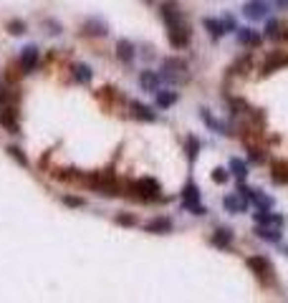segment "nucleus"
<instances>
[{
    "label": "nucleus",
    "mask_w": 288,
    "mask_h": 303,
    "mask_svg": "<svg viewBox=\"0 0 288 303\" xmlns=\"http://www.w3.org/2000/svg\"><path fill=\"white\" fill-rule=\"evenodd\" d=\"M200 116H203V121H205L210 129H215V132H220V134H230L228 129H225V124H223V121H217V119H212L207 109H200Z\"/></svg>",
    "instance_id": "nucleus-22"
},
{
    "label": "nucleus",
    "mask_w": 288,
    "mask_h": 303,
    "mask_svg": "<svg viewBox=\"0 0 288 303\" xmlns=\"http://www.w3.org/2000/svg\"><path fill=\"white\" fill-rule=\"evenodd\" d=\"M63 205H69V207H83V200L81 197H74V194H66Z\"/></svg>",
    "instance_id": "nucleus-34"
},
{
    "label": "nucleus",
    "mask_w": 288,
    "mask_h": 303,
    "mask_svg": "<svg viewBox=\"0 0 288 303\" xmlns=\"http://www.w3.org/2000/svg\"><path fill=\"white\" fill-rule=\"evenodd\" d=\"M250 162H265V152L263 149H255V147H250Z\"/></svg>",
    "instance_id": "nucleus-35"
},
{
    "label": "nucleus",
    "mask_w": 288,
    "mask_h": 303,
    "mask_svg": "<svg viewBox=\"0 0 288 303\" xmlns=\"http://www.w3.org/2000/svg\"><path fill=\"white\" fill-rule=\"evenodd\" d=\"M134 189L142 194L144 200H154V197H160V182L157 180H152V177H142L134 182Z\"/></svg>",
    "instance_id": "nucleus-5"
},
{
    "label": "nucleus",
    "mask_w": 288,
    "mask_h": 303,
    "mask_svg": "<svg viewBox=\"0 0 288 303\" xmlns=\"http://www.w3.org/2000/svg\"><path fill=\"white\" fill-rule=\"evenodd\" d=\"M223 205H225V210L230 215H238V212L248 210V197H246V194H240V192H235V194H228V197L223 200Z\"/></svg>",
    "instance_id": "nucleus-6"
},
{
    "label": "nucleus",
    "mask_w": 288,
    "mask_h": 303,
    "mask_svg": "<svg viewBox=\"0 0 288 303\" xmlns=\"http://www.w3.org/2000/svg\"><path fill=\"white\" fill-rule=\"evenodd\" d=\"M212 182H217V185H225V182H228V169H223V167L212 169Z\"/></svg>",
    "instance_id": "nucleus-32"
},
{
    "label": "nucleus",
    "mask_w": 288,
    "mask_h": 303,
    "mask_svg": "<svg viewBox=\"0 0 288 303\" xmlns=\"http://www.w3.org/2000/svg\"><path fill=\"white\" fill-rule=\"evenodd\" d=\"M190 202H200V187L195 182H187L182 189V205H190Z\"/></svg>",
    "instance_id": "nucleus-18"
},
{
    "label": "nucleus",
    "mask_w": 288,
    "mask_h": 303,
    "mask_svg": "<svg viewBox=\"0 0 288 303\" xmlns=\"http://www.w3.org/2000/svg\"><path fill=\"white\" fill-rule=\"evenodd\" d=\"M8 31L13 33V36H20V33H23L26 31V23H23V20H8Z\"/></svg>",
    "instance_id": "nucleus-31"
},
{
    "label": "nucleus",
    "mask_w": 288,
    "mask_h": 303,
    "mask_svg": "<svg viewBox=\"0 0 288 303\" xmlns=\"http://www.w3.org/2000/svg\"><path fill=\"white\" fill-rule=\"evenodd\" d=\"M273 182H281V185L288 182V167L286 164H276L273 167Z\"/></svg>",
    "instance_id": "nucleus-28"
},
{
    "label": "nucleus",
    "mask_w": 288,
    "mask_h": 303,
    "mask_svg": "<svg viewBox=\"0 0 288 303\" xmlns=\"http://www.w3.org/2000/svg\"><path fill=\"white\" fill-rule=\"evenodd\" d=\"M248 268H250L255 275H260L263 283H271V278H273V265L268 263V258H263V255L248 258Z\"/></svg>",
    "instance_id": "nucleus-3"
},
{
    "label": "nucleus",
    "mask_w": 288,
    "mask_h": 303,
    "mask_svg": "<svg viewBox=\"0 0 288 303\" xmlns=\"http://www.w3.org/2000/svg\"><path fill=\"white\" fill-rule=\"evenodd\" d=\"M117 223H119V225L131 227V225H137V218H134V215H126V212H122V215H117Z\"/></svg>",
    "instance_id": "nucleus-33"
},
{
    "label": "nucleus",
    "mask_w": 288,
    "mask_h": 303,
    "mask_svg": "<svg viewBox=\"0 0 288 303\" xmlns=\"http://www.w3.org/2000/svg\"><path fill=\"white\" fill-rule=\"evenodd\" d=\"M91 69H88L86 66V63H76V66H74V78L79 81V83H88V81H91Z\"/></svg>",
    "instance_id": "nucleus-24"
},
{
    "label": "nucleus",
    "mask_w": 288,
    "mask_h": 303,
    "mask_svg": "<svg viewBox=\"0 0 288 303\" xmlns=\"http://www.w3.org/2000/svg\"><path fill=\"white\" fill-rule=\"evenodd\" d=\"M238 43H243V46H248V48H258L260 46V33L253 31V28H238Z\"/></svg>",
    "instance_id": "nucleus-8"
},
{
    "label": "nucleus",
    "mask_w": 288,
    "mask_h": 303,
    "mask_svg": "<svg viewBox=\"0 0 288 303\" xmlns=\"http://www.w3.org/2000/svg\"><path fill=\"white\" fill-rule=\"evenodd\" d=\"M250 69H253V56H250V53H246L243 58H238V61L233 63V66H230V71H233V74H248Z\"/></svg>",
    "instance_id": "nucleus-21"
},
{
    "label": "nucleus",
    "mask_w": 288,
    "mask_h": 303,
    "mask_svg": "<svg viewBox=\"0 0 288 303\" xmlns=\"http://www.w3.org/2000/svg\"><path fill=\"white\" fill-rule=\"evenodd\" d=\"M185 210H190L192 215H205L207 212L205 205H200V202H190V205H185Z\"/></svg>",
    "instance_id": "nucleus-36"
},
{
    "label": "nucleus",
    "mask_w": 288,
    "mask_h": 303,
    "mask_svg": "<svg viewBox=\"0 0 288 303\" xmlns=\"http://www.w3.org/2000/svg\"><path fill=\"white\" fill-rule=\"evenodd\" d=\"M253 220H255V225H283V218H281V215H273L271 210H255L253 212Z\"/></svg>",
    "instance_id": "nucleus-10"
},
{
    "label": "nucleus",
    "mask_w": 288,
    "mask_h": 303,
    "mask_svg": "<svg viewBox=\"0 0 288 303\" xmlns=\"http://www.w3.org/2000/svg\"><path fill=\"white\" fill-rule=\"evenodd\" d=\"M255 235H258V237H263V240H268V243H281V232L268 230L265 225H255Z\"/></svg>",
    "instance_id": "nucleus-25"
},
{
    "label": "nucleus",
    "mask_w": 288,
    "mask_h": 303,
    "mask_svg": "<svg viewBox=\"0 0 288 303\" xmlns=\"http://www.w3.org/2000/svg\"><path fill=\"white\" fill-rule=\"evenodd\" d=\"M83 33H88V36H106V26L101 23V20H96V18H88L83 23Z\"/></svg>",
    "instance_id": "nucleus-20"
},
{
    "label": "nucleus",
    "mask_w": 288,
    "mask_h": 303,
    "mask_svg": "<svg viewBox=\"0 0 288 303\" xmlns=\"http://www.w3.org/2000/svg\"><path fill=\"white\" fill-rule=\"evenodd\" d=\"M265 36L273 38V40L283 38V26L278 23V20H268V26H265Z\"/></svg>",
    "instance_id": "nucleus-26"
},
{
    "label": "nucleus",
    "mask_w": 288,
    "mask_h": 303,
    "mask_svg": "<svg viewBox=\"0 0 288 303\" xmlns=\"http://www.w3.org/2000/svg\"><path fill=\"white\" fill-rule=\"evenodd\" d=\"M203 26L207 28V33H210V38L212 40H217V38H223L228 31H225V26H223V20H215V18H205L203 20Z\"/></svg>",
    "instance_id": "nucleus-16"
},
{
    "label": "nucleus",
    "mask_w": 288,
    "mask_h": 303,
    "mask_svg": "<svg viewBox=\"0 0 288 303\" xmlns=\"http://www.w3.org/2000/svg\"><path fill=\"white\" fill-rule=\"evenodd\" d=\"M160 13H162V20L167 26L169 43L174 48H187L190 46V23H187V18L182 15V10L177 8L174 3H162Z\"/></svg>",
    "instance_id": "nucleus-1"
},
{
    "label": "nucleus",
    "mask_w": 288,
    "mask_h": 303,
    "mask_svg": "<svg viewBox=\"0 0 288 303\" xmlns=\"http://www.w3.org/2000/svg\"><path fill=\"white\" fill-rule=\"evenodd\" d=\"M212 245H217V248H230L233 245V230H228V227H217L215 232H212Z\"/></svg>",
    "instance_id": "nucleus-13"
},
{
    "label": "nucleus",
    "mask_w": 288,
    "mask_h": 303,
    "mask_svg": "<svg viewBox=\"0 0 288 303\" xmlns=\"http://www.w3.org/2000/svg\"><path fill=\"white\" fill-rule=\"evenodd\" d=\"M131 114H134L137 119H142V121H154V119H157V114H154L149 106L139 104V101H131Z\"/></svg>",
    "instance_id": "nucleus-17"
},
{
    "label": "nucleus",
    "mask_w": 288,
    "mask_h": 303,
    "mask_svg": "<svg viewBox=\"0 0 288 303\" xmlns=\"http://www.w3.org/2000/svg\"><path fill=\"white\" fill-rule=\"evenodd\" d=\"M230 172L243 182V180L248 177V164L243 162V159H238V157H233V159H230Z\"/></svg>",
    "instance_id": "nucleus-23"
},
{
    "label": "nucleus",
    "mask_w": 288,
    "mask_h": 303,
    "mask_svg": "<svg viewBox=\"0 0 288 303\" xmlns=\"http://www.w3.org/2000/svg\"><path fill=\"white\" fill-rule=\"evenodd\" d=\"M223 26H225V31H238V26H235V20H233L230 15H225V18H223Z\"/></svg>",
    "instance_id": "nucleus-37"
},
{
    "label": "nucleus",
    "mask_w": 288,
    "mask_h": 303,
    "mask_svg": "<svg viewBox=\"0 0 288 303\" xmlns=\"http://www.w3.org/2000/svg\"><path fill=\"white\" fill-rule=\"evenodd\" d=\"M147 232H160V235H165V232H172V220L169 218H154V220H149L147 225Z\"/></svg>",
    "instance_id": "nucleus-14"
},
{
    "label": "nucleus",
    "mask_w": 288,
    "mask_h": 303,
    "mask_svg": "<svg viewBox=\"0 0 288 303\" xmlns=\"http://www.w3.org/2000/svg\"><path fill=\"white\" fill-rule=\"evenodd\" d=\"M162 71H165L162 78H167V81H177V83L187 81V63L180 58H167L162 63Z\"/></svg>",
    "instance_id": "nucleus-2"
},
{
    "label": "nucleus",
    "mask_w": 288,
    "mask_h": 303,
    "mask_svg": "<svg viewBox=\"0 0 288 303\" xmlns=\"http://www.w3.org/2000/svg\"><path fill=\"white\" fill-rule=\"evenodd\" d=\"M20 66L23 71H33L38 66V48L36 46H26L23 48V56H20Z\"/></svg>",
    "instance_id": "nucleus-12"
},
{
    "label": "nucleus",
    "mask_w": 288,
    "mask_h": 303,
    "mask_svg": "<svg viewBox=\"0 0 288 303\" xmlns=\"http://www.w3.org/2000/svg\"><path fill=\"white\" fill-rule=\"evenodd\" d=\"M0 121H3L13 134H20V126H18V112L13 109V106H3V112H0Z\"/></svg>",
    "instance_id": "nucleus-11"
},
{
    "label": "nucleus",
    "mask_w": 288,
    "mask_h": 303,
    "mask_svg": "<svg viewBox=\"0 0 288 303\" xmlns=\"http://www.w3.org/2000/svg\"><path fill=\"white\" fill-rule=\"evenodd\" d=\"M154 96H157V106H160V109H169V106L177 104V99H180V96H177V91H162V89L154 94Z\"/></svg>",
    "instance_id": "nucleus-19"
},
{
    "label": "nucleus",
    "mask_w": 288,
    "mask_h": 303,
    "mask_svg": "<svg viewBox=\"0 0 288 303\" xmlns=\"http://www.w3.org/2000/svg\"><path fill=\"white\" fill-rule=\"evenodd\" d=\"M134 56H137L134 43L126 40V38H119V40H117V58L124 61V63H131V61H134Z\"/></svg>",
    "instance_id": "nucleus-9"
},
{
    "label": "nucleus",
    "mask_w": 288,
    "mask_h": 303,
    "mask_svg": "<svg viewBox=\"0 0 288 303\" xmlns=\"http://www.w3.org/2000/svg\"><path fill=\"white\" fill-rule=\"evenodd\" d=\"M43 28H46V33H51V36H58L61 33V23H58V20H53V18L43 20Z\"/></svg>",
    "instance_id": "nucleus-30"
},
{
    "label": "nucleus",
    "mask_w": 288,
    "mask_h": 303,
    "mask_svg": "<svg viewBox=\"0 0 288 303\" xmlns=\"http://www.w3.org/2000/svg\"><path fill=\"white\" fill-rule=\"evenodd\" d=\"M197 152H200V142H197L195 137H187V157L197 159Z\"/></svg>",
    "instance_id": "nucleus-29"
},
{
    "label": "nucleus",
    "mask_w": 288,
    "mask_h": 303,
    "mask_svg": "<svg viewBox=\"0 0 288 303\" xmlns=\"http://www.w3.org/2000/svg\"><path fill=\"white\" fill-rule=\"evenodd\" d=\"M271 13V5L268 0H248L246 5H243V15H246L248 20H260Z\"/></svg>",
    "instance_id": "nucleus-4"
},
{
    "label": "nucleus",
    "mask_w": 288,
    "mask_h": 303,
    "mask_svg": "<svg viewBox=\"0 0 288 303\" xmlns=\"http://www.w3.org/2000/svg\"><path fill=\"white\" fill-rule=\"evenodd\" d=\"M5 152H8V154H10V157H13V159H15L18 164H23V167H28V157L23 154V152H20V147H15V144H10V147H8Z\"/></svg>",
    "instance_id": "nucleus-27"
},
{
    "label": "nucleus",
    "mask_w": 288,
    "mask_h": 303,
    "mask_svg": "<svg viewBox=\"0 0 288 303\" xmlns=\"http://www.w3.org/2000/svg\"><path fill=\"white\" fill-rule=\"evenodd\" d=\"M283 66H288V56L286 53H273L268 61L263 63V74H273V71H278Z\"/></svg>",
    "instance_id": "nucleus-15"
},
{
    "label": "nucleus",
    "mask_w": 288,
    "mask_h": 303,
    "mask_svg": "<svg viewBox=\"0 0 288 303\" xmlns=\"http://www.w3.org/2000/svg\"><path fill=\"white\" fill-rule=\"evenodd\" d=\"M139 86H142L144 91L157 94L160 86H162V76H160L157 71H142V74H139Z\"/></svg>",
    "instance_id": "nucleus-7"
},
{
    "label": "nucleus",
    "mask_w": 288,
    "mask_h": 303,
    "mask_svg": "<svg viewBox=\"0 0 288 303\" xmlns=\"http://www.w3.org/2000/svg\"><path fill=\"white\" fill-rule=\"evenodd\" d=\"M276 3H278L281 8H288V0H276Z\"/></svg>",
    "instance_id": "nucleus-38"
}]
</instances>
